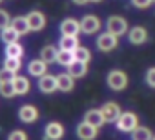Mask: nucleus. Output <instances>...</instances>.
Instances as JSON below:
<instances>
[{
  "mask_svg": "<svg viewBox=\"0 0 155 140\" xmlns=\"http://www.w3.org/2000/svg\"><path fill=\"white\" fill-rule=\"evenodd\" d=\"M128 38H130L131 44L140 46V44H144V42L148 40V31H146V27H142V26H135V27L130 29Z\"/></svg>",
  "mask_w": 155,
  "mask_h": 140,
  "instance_id": "9b49d317",
  "label": "nucleus"
},
{
  "mask_svg": "<svg viewBox=\"0 0 155 140\" xmlns=\"http://www.w3.org/2000/svg\"><path fill=\"white\" fill-rule=\"evenodd\" d=\"M97 133H99V129L93 127L88 122H81L79 126H77V136H79L81 140H93L97 136Z\"/></svg>",
  "mask_w": 155,
  "mask_h": 140,
  "instance_id": "6e6552de",
  "label": "nucleus"
},
{
  "mask_svg": "<svg viewBox=\"0 0 155 140\" xmlns=\"http://www.w3.org/2000/svg\"><path fill=\"white\" fill-rule=\"evenodd\" d=\"M44 136L48 140H60L64 136V126L60 122H49L44 129Z\"/></svg>",
  "mask_w": 155,
  "mask_h": 140,
  "instance_id": "9d476101",
  "label": "nucleus"
},
{
  "mask_svg": "<svg viewBox=\"0 0 155 140\" xmlns=\"http://www.w3.org/2000/svg\"><path fill=\"white\" fill-rule=\"evenodd\" d=\"M99 29H101V20H99V17H95V15H86V17L81 20V31H82L84 35H95Z\"/></svg>",
  "mask_w": 155,
  "mask_h": 140,
  "instance_id": "39448f33",
  "label": "nucleus"
},
{
  "mask_svg": "<svg viewBox=\"0 0 155 140\" xmlns=\"http://www.w3.org/2000/svg\"><path fill=\"white\" fill-rule=\"evenodd\" d=\"M22 55H24V47H22L18 42H13V44H8V46H6V56L20 58Z\"/></svg>",
  "mask_w": 155,
  "mask_h": 140,
  "instance_id": "393cba45",
  "label": "nucleus"
},
{
  "mask_svg": "<svg viewBox=\"0 0 155 140\" xmlns=\"http://www.w3.org/2000/svg\"><path fill=\"white\" fill-rule=\"evenodd\" d=\"M0 95H2L4 98H13L17 95L15 91V86L13 82H6V84H0Z\"/></svg>",
  "mask_w": 155,
  "mask_h": 140,
  "instance_id": "cd10ccee",
  "label": "nucleus"
},
{
  "mask_svg": "<svg viewBox=\"0 0 155 140\" xmlns=\"http://www.w3.org/2000/svg\"><path fill=\"white\" fill-rule=\"evenodd\" d=\"M115 126L122 133H131V131H135L139 127V118H137V115L133 111H124L119 116V120L115 122Z\"/></svg>",
  "mask_w": 155,
  "mask_h": 140,
  "instance_id": "f257e3e1",
  "label": "nucleus"
},
{
  "mask_svg": "<svg viewBox=\"0 0 155 140\" xmlns=\"http://www.w3.org/2000/svg\"><path fill=\"white\" fill-rule=\"evenodd\" d=\"M15 77H17V73L9 71V69H6V67H2V69H0V84L13 82V80H15Z\"/></svg>",
  "mask_w": 155,
  "mask_h": 140,
  "instance_id": "c85d7f7f",
  "label": "nucleus"
},
{
  "mask_svg": "<svg viewBox=\"0 0 155 140\" xmlns=\"http://www.w3.org/2000/svg\"><path fill=\"white\" fill-rule=\"evenodd\" d=\"M151 2H153V0H131V4H133L135 8H139V9H146V8H150Z\"/></svg>",
  "mask_w": 155,
  "mask_h": 140,
  "instance_id": "473e14b6",
  "label": "nucleus"
},
{
  "mask_svg": "<svg viewBox=\"0 0 155 140\" xmlns=\"http://www.w3.org/2000/svg\"><path fill=\"white\" fill-rule=\"evenodd\" d=\"M68 73H69L73 78H82V77H86V73H88V64L75 60L71 65H68Z\"/></svg>",
  "mask_w": 155,
  "mask_h": 140,
  "instance_id": "f3484780",
  "label": "nucleus"
},
{
  "mask_svg": "<svg viewBox=\"0 0 155 140\" xmlns=\"http://www.w3.org/2000/svg\"><path fill=\"white\" fill-rule=\"evenodd\" d=\"M153 140H155V138H153Z\"/></svg>",
  "mask_w": 155,
  "mask_h": 140,
  "instance_id": "4c0bfd02",
  "label": "nucleus"
},
{
  "mask_svg": "<svg viewBox=\"0 0 155 140\" xmlns=\"http://www.w3.org/2000/svg\"><path fill=\"white\" fill-rule=\"evenodd\" d=\"M90 2H101V0H90Z\"/></svg>",
  "mask_w": 155,
  "mask_h": 140,
  "instance_id": "f704fd0d",
  "label": "nucleus"
},
{
  "mask_svg": "<svg viewBox=\"0 0 155 140\" xmlns=\"http://www.w3.org/2000/svg\"><path fill=\"white\" fill-rule=\"evenodd\" d=\"M13 86H15V91H17V95H28L29 93V89H31V84H29V80L26 78V77H15V80H13Z\"/></svg>",
  "mask_w": 155,
  "mask_h": 140,
  "instance_id": "aec40b11",
  "label": "nucleus"
},
{
  "mask_svg": "<svg viewBox=\"0 0 155 140\" xmlns=\"http://www.w3.org/2000/svg\"><path fill=\"white\" fill-rule=\"evenodd\" d=\"M57 86H58V91L69 93L75 88V78L69 73H60V75H57Z\"/></svg>",
  "mask_w": 155,
  "mask_h": 140,
  "instance_id": "2eb2a0df",
  "label": "nucleus"
},
{
  "mask_svg": "<svg viewBox=\"0 0 155 140\" xmlns=\"http://www.w3.org/2000/svg\"><path fill=\"white\" fill-rule=\"evenodd\" d=\"M18 37H20V35H18L11 26L0 31V40H2L6 46H8V44H13V42H18Z\"/></svg>",
  "mask_w": 155,
  "mask_h": 140,
  "instance_id": "4be33fe9",
  "label": "nucleus"
},
{
  "mask_svg": "<svg viewBox=\"0 0 155 140\" xmlns=\"http://www.w3.org/2000/svg\"><path fill=\"white\" fill-rule=\"evenodd\" d=\"M75 60L88 64V62L91 60V51H90L88 47H79V49H75Z\"/></svg>",
  "mask_w": 155,
  "mask_h": 140,
  "instance_id": "bb28decb",
  "label": "nucleus"
},
{
  "mask_svg": "<svg viewBox=\"0 0 155 140\" xmlns=\"http://www.w3.org/2000/svg\"><path fill=\"white\" fill-rule=\"evenodd\" d=\"M48 71V64L44 62V60H31L29 64H28V73L31 75V77H44V75H48L46 73Z\"/></svg>",
  "mask_w": 155,
  "mask_h": 140,
  "instance_id": "4468645a",
  "label": "nucleus"
},
{
  "mask_svg": "<svg viewBox=\"0 0 155 140\" xmlns=\"http://www.w3.org/2000/svg\"><path fill=\"white\" fill-rule=\"evenodd\" d=\"M58 46H60V49H64V51H73V53H75V49L81 47L79 37H60Z\"/></svg>",
  "mask_w": 155,
  "mask_h": 140,
  "instance_id": "6ab92c4d",
  "label": "nucleus"
},
{
  "mask_svg": "<svg viewBox=\"0 0 155 140\" xmlns=\"http://www.w3.org/2000/svg\"><path fill=\"white\" fill-rule=\"evenodd\" d=\"M0 2H2V0H0Z\"/></svg>",
  "mask_w": 155,
  "mask_h": 140,
  "instance_id": "c9c22d12",
  "label": "nucleus"
},
{
  "mask_svg": "<svg viewBox=\"0 0 155 140\" xmlns=\"http://www.w3.org/2000/svg\"><path fill=\"white\" fill-rule=\"evenodd\" d=\"M101 111H102V115H104V120L110 122V124H111V122H117L119 116L122 115L119 104H115V102H108V104H104V106L101 107Z\"/></svg>",
  "mask_w": 155,
  "mask_h": 140,
  "instance_id": "0eeeda50",
  "label": "nucleus"
},
{
  "mask_svg": "<svg viewBox=\"0 0 155 140\" xmlns=\"http://www.w3.org/2000/svg\"><path fill=\"white\" fill-rule=\"evenodd\" d=\"M38 89H40L42 93H55V91L58 89V86H57V77H53V75H44V77H40V80H38Z\"/></svg>",
  "mask_w": 155,
  "mask_h": 140,
  "instance_id": "ddd939ff",
  "label": "nucleus"
},
{
  "mask_svg": "<svg viewBox=\"0 0 155 140\" xmlns=\"http://www.w3.org/2000/svg\"><path fill=\"white\" fill-rule=\"evenodd\" d=\"M106 82H108L110 89H113V91H122V89H126V86H128V75H126L124 71H120V69H113V71H110Z\"/></svg>",
  "mask_w": 155,
  "mask_h": 140,
  "instance_id": "f03ea898",
  "label": "nucleus"
},
{
  "mask_svg": "<svg viewBox=\"0 0 155 140\" xmlns=\"http://www.w3.org/2000/svg\"><path fill=\"white\" fill-rule=\"evenodd\" d=\"M73 2H75L77 6H86V4L90 2V0H73Z\"/></svg>",
  "mask_w": 155,
  "mask_h": 140,
  "instance_id": "72a5a7b5",
  "label": "nucleus"
},
{
  "mask_svg": "<svg viewBox=\"0 0 155 140\" xmlns=\"http://www.w3.org/2000/svg\"><path fill=\"white\" fill-rule=\"evenodd\" d=\"M20 65H22V60H20V58H13V56H6V58H4V67L9 69V71H13V73L18 71Z\"/></svg>",
  "mask_w": 155,
  "mask_h": 140,
  "instance_id": "a878e982",
  "label": "nucleus"
},
{
  "mask_svg": "<svg viewBox=\"0 0 155 140\" xmlns=\"http://www.w3.org/2000/svg\"><path fill=\"white\" fill-rule=\"evenodd\" d=\"M18 118L24 122V124H33L37 118H38V109L35 106H22L18 109Z\"/></svg>",
  "mask_w": 155,
  "mask_h": 140,
  "instance_id": "f8f14e48",
  "label": "nucleus"
},
{
  "mask_svg": "<svg viewBox=\"0 0 155 140\" xmlns=\"http://www.w3.org/2000/svg\"><path fill=\"white\" fill-rule=\"evenodd\" d=\"M60 33L62 37H79L81 33V22L75 18H66L60 22Z\"/></svg>",
  "mask_w": 155,
  "mask_h": 140,
  "instance_id": "423d86ee",
  "label": "nucleus"
},
{
  "mask_svg": "<svg viewBox=\"0 0 155 140\" xmlns=\"http://www.w3.org/2000/svg\"><path fill=\"white\" fill-rule=\"evenodd\" d=\"M57 55H58V51L55 46H44L40 51V60H44L46 64H53V62H57Z\"/></svg>",
  "mask_w": 155,
  "mask_h": 140,
  "instance_id": "412c9836",
  "label": "nucleus"
},
{
  "mask_svg": "<svg viewBox=\"0 0 155 140\" xmlns=\"http://www.w3.org/2000/svg\"><path fill=\"white\" fill-rule=\"evenodd\" d=\"M131 140H153V135L148 127L139 126L135 131H131Z\"/></svg>",
  "mask_w": 155,
  "mask_h": 140,
  "instance_id": "b1692460",
  "label": "nucleus"
},
{
  "mask_svg": "<svg viewBox=\"0 0 155 140\" xmlns=\"http://www.w3.org/2000/svg\"><path fill=\"white\" fill-rule=\"evenodd\" d=\"M106 29H108V33H111L115 37H120L128 31V22L122 17H110L106 20Z\"/></svg>",
  "mask_w": 155,
  "mask_h": 140,
  "instance_id": "7ed1b4c3",
  "label": "nucleus"
},
{
  "mask_svg": "<svg viewBox=\"0 0 155 140\" xmlns=\"http://www.w3.org/2000/svg\"><path fill=\"white\" fill-rule=\"evenodd\" d=\"M153 2H155V0H153Z\"/></svg>",
  "mask_w": 155,
  "mask_h": 140,
  "instance_id": "e433bc0d",
  "label": "nucleus"
},
{
  "mask_svg": "<svg viewBox=\"0 0 155 140\" xmlns=\"http://www.w3.org/2000/svg\"><path fill=\"white\" fill-rule=\"evenodd\" d=\"M11 27H13L20 37H24V35H28V33L31 31L29 22H28L26 17H17V18H13V20H11Z\"/></svg>",
  "mask_w": 155,
  "mask_h": 140,
  "instance_id": "a211bd4d",
  "label": "nucleus"
},
{
  "mask_svg": "<svg viewBox=\"0 0 155 140\" xmlns=\"http://www.w3.org/2000/svg\"><path fill=\"white\" fill-rule=\"evenodd\" d=\"M57 62H58L60 65L68 67V65H71V64L75 62V53H73V51H64V49H60L58 55H57Z\"/></svg>",
  "mask_w": 155,
  "mask_h": 140,
  "instance_id": "5701e85b",
  "label": "nucleus"
},
{
  "mask_svg": "<svg viewBox=\"0 0 155 140\" xmlns=\"http://www.w3.org/2000/svg\"><path fill=\"white\" fill-rule=\"evenodd\" d=\"M117 46H119V37H115V35H111L108 31L102 33V35H99V38H97V47L101 51H104V53L113 51Z\"/></svg>",
  "mask_w": 155,
  "mask_h": 140,
  "instance_id": "20e7f679",
  "label": "nucleus"
},
{
  "mask_svg": "<svg viewBox=\"0 0 155 140\" xmlns=\"http://www.w3.org/2000/svg\"><path fill=\"white\" fill-rule=\"evenodd\" d=\"M84 122H88V124H91L93 127L99 129L106 120H104V115H102L101 109H90V111H86V115H84Z\"/></svg>",
  "mask_w": 155,
  "mask_h": 140,
  "instance_id": "dca6fc26",
  "label": "nucleus"
},
{
  "mask_svg": "<svg viewBox=\"0 0 155 140\" xmlns=\"http://www.w3.org/2000/svg\"><path fill=\"white\" fill-rule=\"evenodd\" d=\"M146 84L155 88V67H150L148 71H146Z\"/></svg>",
  "mask_w": 155,
  "mask_h": 140,
  "instance_id": "2f4dec72",
  "label": "nucleus"
},
{
  "mask_svg": "<svg viewBox=\"0 0 155 140\" xmlns=\"http://www.w3.org/2000/svg\"><path fill=\"white\" fill-rule=\"evenodd\" d=\"M8 140H28V135H26L22 129H15V131L9 133Z\"/></svg>",
  "mask_w": 155,
  "mask_h": 140,
  "instance_id": "7c9ffc66",
  "label": "nucleus"
},
{
  "mask_svg": "<svg viewBox=\"0 0 155 140\" xmlns=\"http://www.w3.org/2000/svg\"><path fill=\"white\" fill-rule=\"evenodd\" d=\"M26 18H28V22H29L31 31H42V29L46 27V15L40 13V11H31Z\"/></svg>",
  "mask_w": 155,
  "mask_h": 140,
  "instance_id": "1a4fd4ad",
  "label": "nucleus"
},
{
  "mask_svg": "<svg viewBox=\"0 0 155 140\" xmlns=\"http://www.w3.org/2000/svg\"><path fill=\"white\" fill-rule=\"evenodd\" d=\"M11 26V17L6 9H0V31Z\"/></svg>",
  "mask_w": 155,
  "mask_h": 140,
  "instance_id": "c756f323",
  "label": "nucleus"
}]
</instances>
